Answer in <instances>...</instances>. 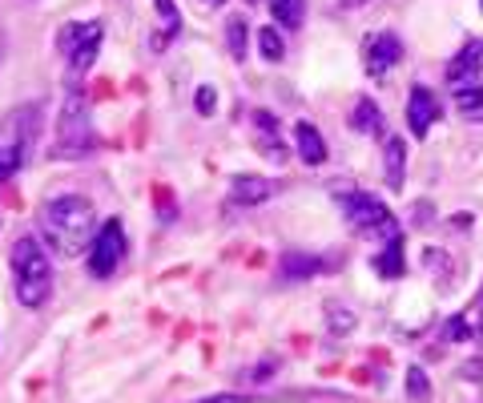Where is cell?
Returning a JSON list of instances; mask_svg holds the SVG:
<instances>
[{
	"label": "cell",
	"instance_id": "obj_4",
	"mask_svg": "<svg viewBox=\"0 0 483 403\" xmlns=\"http://www.w3.org/2000/svg\"><path fill=\"white\" fill-rule=\"evenodd\" d=\"M334 202H339L342 218H347L351 234L359 238H378V243H395V238H403L399 222H395V214L387 210V202H378L375 194H362V190H342L334 194Z\"/></svg>",
	"mask_w": 483,
	"mask_h": 403
},
{
	"label": "cell",
	"instance_id": "obj_31",
	"mask_svg": "<svg viewBox=\"0 0 483 403\" xmlns=\"http://www.w3.org/2000/svg\"><path fill=\"white\" fill-rule=\"evenodd\" d=\"M205 5H226V0H205Z\"/></svg>",
	"mask_w": 483,
	"mask_h": 403
},
{
	"label": "cell",
	"instance_id": "obj_21",
	"mask_svg": "<svg viewBox=\"0 0 483 403\" xmlns=\"http://www.w3.org/2000/svg\"><path fill=\"white\" fill-rule=\"evenodd\" d=\"M258 53H262L266 61H282V57H287V41H282V32L274 29V24H266V29L258 32Z\"/></svg>",
	"mask_w": 483,
	"mask_h": 403
},
{
	"label": "cell",
	"instance_id": "obj_29",
	"mask_svg": "<svg viewBox=\"0 0 483 403\" xmlns=\"http://www.w3.org/2000/svg\"><path fill=\"white\" fill-rule=\"evenodd\" d=\"M5 49H8V41H5V29H0V61H5Z\"/></svg>",
	"mask_w": 483,
	"mask_h": 403
},
{
	"label": "cell",
	"instance_id": "obj_23",
	"mask_svg": "<svg viewBox=\"0 0 483 403\" xmlns=\"http://www.w3.org/2000/svg\"><path fill=\"white\" fill-rule=\"evenodd\" d=\"M194 105H197V114H202V117H214V114H218V93H214L210 85H197Z\"/></svg>",
	"mask_w": 483,
	"mask_h": 403
},
{
	"label": "cell",
	"instance_id": "obj_32",
	"mask_svg": "<svg viewBox=\"0 0 483 403\" xmlns=\"http://www.w3.org/2000/svg\"><path fill=\"white\" fill-rule=\"evenodd\" d=\"M121 5H129V0H121Z\"/></svg>",
	"mask_w": 483,
	"mask_h": 403
},
{
	"label": "cell",
	"instance_id": "obj_13",
	"mask_svg": "<svg viewBox=\"0 0 483 403\" xmlns=\"http://www.w3.org/2000/svg\"><path fill=\"white\" fill-rule=\"evenodd\" d=\"M295 145H298V158L306 161V166H323L326 161V142H323V133H318V125L298 122L295 125Z\"/></svg>",
	"mask_w": 483,
	"mask_h": 403
},
{
	"label": "cell",
	"instance_id": "obj_6",
	"mask_svg": "<svg viewBox=\"0 0 483 403\" xmlns=\"http://www.w3.org/2000/svg\"><path fill=\"white\" fill-rule=\"evenodd\" d=\"M125 251H129L125 246V226H121L117 218H109L89 243V274L93 279H114L117 267L125 262Z\"/></svg>",
	"mask_w": 483,
	"mask_h": 403
},
{
	"label": "cell",
	"instance_id": "obj_10",
	"mask_svg": "<svg viewBox=\"0 0 483 403\" xmlns=\"http://www.w3.org/2000/svg\"><path fill=\"white\" fill-rule=\"evenodd\" d=\"M282 186L270 182V178H258V174H242L230 182V206H262L278 194Z\"/></svg>",
	"mask_w": 483,
	"mask_h": 403
},
{
	"label": "cell",
	"instance_id": "obj_11",
	"mask_svg": "<svg viewBox=\"0 0 483 403\" xmlns=\"http://www.w3.org/2000/svg\"><path fill=\"white\" fill-rule=\"evenodd\" d=\"M383 169H387V186L403 190L407 182V145L399 133H383Z\"/></svg>",
	"mask_w": 483,
	"mask_h": 403
},
{
	"label": "cell",
	"instance_id": "obj_19",
	"mask_svg": "<svg viewBox=\"0 0 483 403\" xmlns=\"http://www.w3.org/2000/svg\"><path fill=\"white\" fill-rule=\"evenodd\" d=\"M370 267L383 274V279H399V274H403V238L387 243V246H383V254H378V259L370 262Z\"/></svg>",
	"mask_w": 483,
	"mask_h": 403
},
{
	"label": "cell",
	"instance_id": "obj_26",
	"mask_svg": "<svg viewBox=\"0 0 483 403\" xmlns=\"http://www.w3.org/2000/svg\"><path fill=\"white\" fill-rule=\"evenodd\" d=\"M468 323H471V335L483 339V290H479V298H476V315H468Z\"/></svg>",
	"mask_w": 483,
	"mask_h": 403
},
{
	"label": "cell",
	"instance_id": "obj_17",
	"mask_svg": "<svg viewBox=\"0 0 483 403\" xmlns=\"http://www.w3.org/2000/svg\"><path fill=\"white\" fill-rule=\"evenodd\" d=\"M226 49H230V57L234 61H246V49H250V24H246V16L234 13L226 21Z\"/></svg>",
	"mask_w": 483,
	"mask_h": 403
},
{
	"label": "cell",
	"instance_id": "obj_3",
	"mask_svg": "<svg viewBox=\"0 0 483 403\" xmlns=\"http://www.w3.org/2000/svg\"><path fill=\"white\" fill-rule=\"evenodd\" d=\"M447 89L468 122H483V41L471 37L447 65Z\"/></svg>",
	"mask_w": 483,
	"mask_h": 403
},
{
	"label": "cell",
	"instance_id": "obj_30",
	"mask_svg": "<svg viewBox=\"0 0 483 403\" xmlns=\"http://www.w3.org/2000/svg\"><path fill=\"white\" fill-rule=\"evenodd\" d=\"M342 5H347V8H355V5H362V0H342Z\"/></svg>",
	"mask_w": 483,
	"mask_h": 403
},
{
	"label": "cell",
	"instance_id": "obj_28",
	"mask_svg": "<svg viewBox=\"0 0 483 403\" xmlns=\"http://www.w3.org/2000/svg\"><path fill=\"white\" fill-rule=\"evenodd\" d=\"M274 371H278V359H262V367H254L250 380H266V375H274Z\"/></svg>",
	"mask_w": 483,
	"mask_h": 403
},
{
	"label": "cell",
	"instance_id": "obj_25",
	"mask_svg": "<svg viewBox=\"0 0 483 403\" xmlns=\"http://www.w3.org/2000/svg\"><path fill=\"white\" fill-rule=\"evenodd\" d=\"M468 335H471V323H468V315H455V319H447V339H451V343L468 339Z\"/></svg>",
	"mask_w": 483,
	"mask_h": 403
},
{
	"label": "cell",
	"instance_id": "obj_8",
	"mask_svg": "<svg viewBox=\"0 0 483 403\" xmlns=\"http://www.w3.org/2000/svg\"><path fill=\"white\" fill-rule=\"evenodd\" d=\"M362 61H367V73L370 77H387L395 65L403 61V41L395 37V32H370L367 41H362Z\"/></svg>",
	"mask_w": 483,
	"mask_h": 403
},
{
	"label": "cell",
	"instance_id": "obj_9",
	"mask_svg": "<svg viewBox=\"0 0 483 403\" xmlns=\"http://www.w3.org/2000/svg\"><path fill=\"white\" fill-rule=\"evenodd\" d=\"M431 122H439V97L427 89V85H411V97H407V125H411V133L423 137L431 130Z\"/></svg>",
	"mask_w": 483,
	"mask_h": 403
},
{
	"label": "cell",
	"instance_id": "obj_14",
	"mask_svg": "<svg viewBox=\"0 0 483 403\" xmlns=\"http://www.w3.org/2000/svg\"><path fill=\"white\" fill-rule=\"evenodd\" d=\"M266 5H270L274 24L287 32L302 29V21H306V0H266Z\"/></svg>",
	"mask_w": 483,
	"mask_h": 403
},
{
	"label": "cell",
	"instance_id": "obj_7",
	"mask_svg": "<svg viewBox=\"0 0 483 403\" xmlns=\"http://www.w3.org/2000/svg\"><path fill=\"white\" fill-rule=\"evenodd\" d=\"M57 137L65 150H89L93 145V117H89V101L81 93H68L65 105H60V122H57Z\"/></svg>",
	"mask_w": 483,
	"mask_h": 403
},
{
	"label": "cell",
	"instance_id": "obj_5",
	"mask_svg": "<svg viewBox=\"0 0 483 403\" xmlns=\"http://www.w3.org/2000/svg\"><path fill=\"white\" fill-rule=\"evenodd\" d=\"M101 37H105V29H101V21H85V24H65V29L57 32V49L68 57V73L73 77H85L93 69L101 53Z\"/></svg>",
	"mask_w": 483,
	"mask_h": 403
},
{
	"label": "cell",
	"instance_id": "obj_18",
	"mask_svg": "<svg viewBox=\"0 0 483 403\" xmlns=\"http://www.w3.org/2000/svg\"><path fill=\"white\" fill-rule=\"evenodd\" d=\"M323 311H326V327H331V335H351V331L359 327V315L351 311V307L334 303V298L323 307Z\"/></svg>",
	"mask_w": 483,
	"mask_h": 403
},
{
	"label": "cell",
	"instance_id": "obj_20",
	"mask_svg": "<svg viewBox=\"0 0 483 403\" xmlns=\"http://www.w3.org/2000/svg\"><path fill=\"white\" fill-rule=\"evenodd\" d=\"M21 166H24V142H0V182H8Z\"/></svg>",
	"mask_w": 483,
	"mask_h": 403
},
{
	"label": "cell",
	"instance_id": "obj_22",
	"mask_svg": "<svg viewBox=\"0 0 483 403\" xmlns=\"http://www.w3.org/2000/svg\"><path fill=\"white\" fill-rule=\"evenodd\" d=\"M407 396L423 403L431 396V388H427V375H423V367H407Z\"/></svg>",
	"mask_w": 483,
	"mask_h": 403
},
{
	"label": "cell",
	"instance_id": "obj_2",
	"mask_svg": "<svg viewBox=\"0 0 483 403\" xmlns=\"http://www.w3.org/2000/svg\"><path fill=\"white\" fill-rule=\"evenodd\" d=\"M8 267H13V287H16L21 307H29V311L45 307V298L53 295V262H49L37 234L16 238L13 254H8Z\"/></svg>",
	"mask_w": 483,
	"mask_h": 403
},
{
	"label": "cell",
	"instance_id": "obj_27",
	"mask_svg": "<svg viewBox=\"0 0 483 403\" xmlns=\"http://www.w3.org/2000/svg\"><path fill=\"white\" fill-rule=\"evenodd\" d=\"M197 403H250V396H234V391H222V396H205Z\"/></svg>",
	"mask_w": 483,
	"mask_h": 403
},
{
	"label": "cell",
	"instance_id": "obj_1",
	"mask_svg": "<svg viewBox=\"0 0 483 403\" xmlns=\"http://www.w3.org/2000/svg\"><path fill=\"white\" fill-rule=\"evenodd\" d=\"M97 234V206L85 194H60L41 206V238L60 254V259H77Z\"/></svg>",
	"mask_w": 483,
	"mask_h": 403
},
{
	"label": "cell",
	"instance_id": "obj_15",
	"mask_svg": "<svg viewBox=\"0 0 483 403\" xmlns=\"http://www.w3.org/2000/svg\"><path fill=\"white\" fill-rule=\"evenodd\" d=\"M323 270L318 254H302V251H287L282 254V279H314Z\"/></svg>",
	"mask_w": 483,
	"mask_h": 403
},
{
	"label": "cell",
	"instance_id": "obj_16",
	"mask_svg": "<svg viewBox=\"0 0 483 403\" xmlns=\"http://www.w3.org/2000/svg\"><path fill=\"white\" fill-rule=\"evenodd\" d=\"M351 125H355L359 133H383V109L370 97H359L355 109H351Z\"/></svg>",
	"mask_w": 483,
	"mask_h": 403
},
{
	"label": "cell",
	"instance_id": "obj_12",
	"mask_svg": "<svg viewBox=\"0 0 483 403\" xmlns=\"http://www.w3.org/2000/svg\"><path fill=\"white\" fill-rule=\"evenodd\" d=\"M153 5H158V29L150 32V49L153 53H166L169 41L181 32V13L174 0H153Z\"/></svg>",
	"mask_w": 483,
	"mask_h": 403
},
{
	"label": "cell",
	"instance_id": "obj_33",
	"mask_svg": "<svg viewBox=\"0 0 483 403\" xmlns=\"http://www.w3.org/2000/svg\"><path fill=\"white\" fill-rule=\"evenodd\" d=\"M479 5H483V0H479Z\"/></svg>",
	"mask_w": 483,
	"mask_h": 403
},
{
	"label": "cell",
	"instance_id": "obj_24",
	"mask_svg": "<svg viewBox=\"0 0 483 403\" xmlns=\"http://www.w3.org/2000/svg\"><path fill=\"white\" fill-rule=\"evenodd\" d=\"M447 251H439V246H427V251H423V267H427L431 274H447Z\"/></svg>",
	"mask_w": 483,
	"mask_h": 403
}]
</instances>
